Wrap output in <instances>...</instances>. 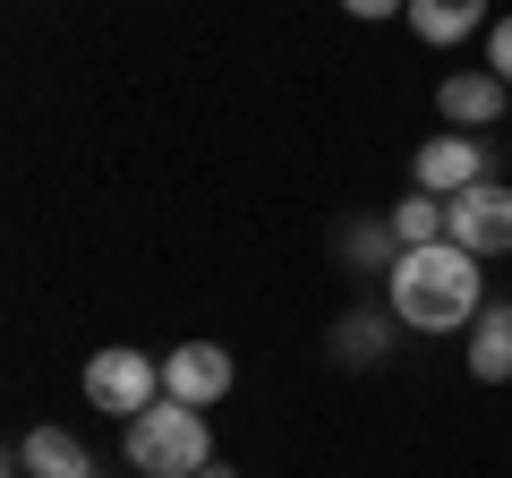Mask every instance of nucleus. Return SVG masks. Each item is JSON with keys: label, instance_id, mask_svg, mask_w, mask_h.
<instances>
[{"label": "nucleus", "instance_id": "nucleus-6", "mask_svg": "<svg viewBox=\"0 0 512 478\" xmlns=\"http://www.w3.org/2000/svg\"><path fill=\"white\" fill-rule=\"evenodd\" d=\"M410 171H419V188H427V197H461V188H478V180H487V146H478L470 129H453V137H427Z\"/></svg>", "mask_w": 512, "mask_h": 478}, {"label": "nucleus", "instance_id": "nucleus-3", "mask_svg": "<svg viewBox=\"0 0 512 478\" xmlns=\"http://www.w3.org/2000/svg\"><path fill=\"white\" fill-rule=\"evenodd\" d=\"M86 402L103 410V419H137V410H154L163 402V359H146V350H128V342H111V350H94L86 359Z\"/></svg>", "mask_w": 512, "mask_h": 478}, {"label": "nucleus", "instance_id": "nucleus-14", "mask_svg": "<svg viewBox=\"0 0 512 478\" xmlns=\"http://www.w3.org/2000/svg\"><path fill=\"white\" fill-rule=\"evenodd\" d=\"M487 69L512 86V18H495V26H487Z\"/></svg>", "mask_w": 512, "mask_h": 478}, {"label": "nucleus", "instance_id": "nucleus-8", "mask_svg": "<svg viewBox=\"0 0 512 478\" xmlns=\"http://www.w3.org/2000/svg\"><path fill=\"white\" fill-rule=\"evenodd\" d=\"M18 470L26 478H94V461H86V444H77L69 427H35V436L18 444Z\"/></svg>", "mask_w": 512, "mask_h": 478}, {"label": "nucleus", "instance_id": "nucleus-10", "mask_svg": "<svg viewBox=\"0 0 512 478\" xmlns=\"http://www.w3.org/2000/svg\"><path fill=\"white\" fill-rule=\"evenodd\" d=\"M470 376L478 385H512V308H487L470 325Z\"/></svg>", "mask_w": 512, "mask_h": 478}, {"label": "nucleus", "instance_id": "nucleus-1", "mask_svg": "<svg viewBox=\"0 0 512 478\" xmlns=\"http://www.w3.org/2000/svg\"><path fill=\"white\" fill-rule=\"evenodd\" d=\"M393 316L410 333H461L487 316V282H478V257L436 239V248H402L393 257Z\"/></svg>", "mask_w": 512, "mask_h": 478}, {"label": "nucleus", "instance_id": "nucleus-12", "mask_svg": "<svg viewBox=\"0 0 512 478\" xmlns=\"http://www.w3.org/2000/svg\"><path fill=\"white\" fill-rule=\"evenodd\" d=\"M393 239H402V248H436V239H444V197L410 188V197L393 205Z\"/></svg>", "mask_w": 512, "mask_h": 478}, {"label": "nucleus", "instance_id": "nucleus-2", "mask_svg": "<svg viewBox=\"0 0 512 478\" xmlns=\"http://www.w3.org/2000/svg\"><path fill=\"white\" fill-rule=\"evenodd\" d=\"M120 453L146 478H197V470H214V427H205V410H188V402L163 393L154 410H137L120 427Z\"/></svg>", "mask_w": 512, "mask_h": 478}, {"label": "nucleus", "instance_id": "nucleus-15", "mask_svg": "<svg viewBox=\"0 0 512 478\" xmlns=\"http://www.w3.org/2000/svg\"><path fill=\"white\" fill-rule=\"evenodd\" d=\"M350 18H393V9H410V0H342Z\"/></svg>", "mask_w": 512, "mask_h": 478}, {"label": "nucleus", "instance_id": "nucleus-13", "mask_svg": "<svg viewBox=\"0 0 512 478\" xmlns=\"http://www.w3.org/2000/svg\"><path fill=\"white\" fill-rule=\"evenodd\" d=\"M350 257H359V265H393V257H402V239H393V231H350Z\"/></svg>", "mask_w": 512, "mask_h": 478}, {"label": "nucleus", "instance_id": "nucleus-7", "mask_svg": "<svg viewBox=\"0 0 512 478\" xmlns=\"http://www.w3.org/2000/svg\"><path fill=\"white\" fill-rule=\"evenodd\" d=\"M436 111L453 120V129H487V120H512V86L495 69H461L436 86Z\"/></svg>", "mask_w": 512, "mask_h": 478}, {"label": "nucleus", "instance_id": "nucleus-17", "mask_svg": "<svg viewBox=\"0 0 512 478\" xmlns=\"http://www.w3.org/2000/svg\"><path fill=\"white\" fill-rule=\"evenodd\" d=\"M94 478H103V470H94Z\"/></svg>", "mask_w": 512, "mask_h": 478}, {"label": "nucleus", "instance_id": "nucleus-16", "mask_svg": "<svg viewBox=\"0 0 512 478\" xmlns=\"http://www.w3.org/2000/svg\"><path fill=\"white\" fill-rule=\"evenodd\" d=\"M197 478H239V470H222V461H214V470H197Z\"/></svg>", "mask_w": 512, "mask_h": 478}, {"label": "nucleus", "instance_id": "nucleus-5", "mask_svg": "<svg viewBox=\"0 0 512 478\" xmlns=\"http://www.w3.org/2000/svg\"><path fill=\"white\" fill-rule=\"evenodd\" d=\"M231 376H239V368H231V350H222V342H180V350L163 359V393H171V402H188V410L222 402Z\"/></svg>", "mask_w": 512, "mask_h": 478}, {"label": "nucleus", "instance_id": "nucleus-4", "mask_svg": "<svg viewBox=\"0 0 512 478\" xmlns=\"http://www.w3.org/2000/svg\"><path fill=\"white\" fill-rule=\"evenodd\" d=\"M444 239L470 248V257H512V188L478 180V188H461V197H444Z\"/></svg>", "mask_w": 512, "mask_h": 478}, {"label": "nucleus", "instance_id": "nucleus-9", "mask_svg": "<svg viewBox=\"0 0 512 478\" xmlns=\"http://www.w3.org/2000/svg\"><path fill=\"white\" fill-rule=\"evenodd\" d=\"M402 18H410V35H419V43H461V35L487 26V0H410Z\"/></svg>", "mask_w": 512, "mask_h": 478}, {"label": "nucleus", "instance_id": "nucleus-11", "mask_svg": "<svg viewBox=\"0 0 512 478\" xmlns=\"http://www.w3.org/2000/svg\"><path fill=\"white\" fill-rule=\"evenodd\" d=\"M393 325H402V316H376V308H359V316H342V333H333V350H342L350 368H367V359H384V342H393Z\"/></svg>", "mask_w": 512, "mask_h": 478}]
</instances>
